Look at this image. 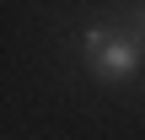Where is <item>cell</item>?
Listing matches in <instances>:
<instances>
[{
	"label": "cell",
	"mask_w": 145,
	"mask_h": 140,
	"mask_svg": "<svg viewBox=\"0 0 145 140\" xmlns=\"http://www.w3.org/2000/svg\"><path fill=\"white\" fill-rule=\"evenodd\" d=\"M113 22H118V27H124V32H129V38L145 49V0H129V5H118V16H113Z\"/></svg>",
	"instance_id": "2"
},
{
	"label": "cell",
	"mask_w": 145,
	"mask_h": 140,
	"mask_svg": "<svg viewBox=\"0 0 145 140\" xmlns=\"http://www.w3.org/2000/svg\"><path fill=\"white\" fill-rule=\"evenodd\" d=\"M81 59H86L91 81H102V86H129V81L140 76V65H145V49L118 22L97 16V22L81 27Z\"/></svg>",
	"instance_id": "1"
}]
</instances>
